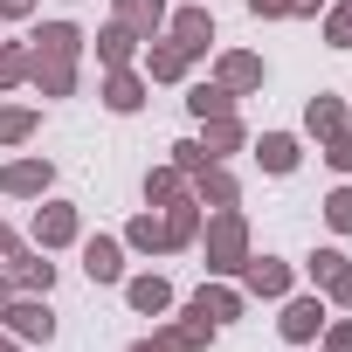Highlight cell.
<instances>
[{"instance_id": "obj_1", "label": "cell", "mask_w": 352, "mask_h": 352, "mask_svg": "<svg viewBox=\"0 0 352 352\" xmlns=\"http://www.w3.org/2000/svg\"><path fill=\"white\" fill-rule=\"evenodd\" d=\"M201 263H208V276H242V263L256 256V242H249V214L242 208H208V221H201Z\"/></svg>"}, {"instance_id": "obj_2", "label": "cell", "mask_w": 352, "mask_h": 352, "mask_svg": "<svg viewBox=\"0 0 352 352\" xmlns=\"http://www.w3.org/2000/svg\"><path fill=\"white\" fill-rule=\"evenodd\" d=\"M0 276H8V297H49L56 290V263L35 242H14L8 256H0Z\"/></svg>"}, {"instance_id": "obj_3", "label": "cell", "mask_w": 352, "mask_h": 352, "mask_svg": "<svg viewBox=\"0 0 352 352\" xmlns=\"http://www.w3.org/2000/svg\"><path fill=\"white\" fill-rule=\"evenodd\" d=\"M28 242H35V249H49V256H56V249H76V242H83V208H76V201H56V194H49V201H35Z\"/></svg>"}, {"instance_id": "obj_4", "label": "cell", "mask_w": 352, "mask_h": 352, "mask_svg": "<svg viewBox=\"0 0 352 352\" xmlns=\"http://www.w3.org/2000/svg\"><path fill=\"white\" fill-rule=\"evenodd\" d=\"M324 318H331V304H324V290H290V297L276 304V331H283L290 345H318V331H324Z\"/></svg>"}, {"instance_id": "obj_5", "label": "cell", "mask_w": 352, "mask_h": 352, "mask_svg": "<svg viewBox=\"0 0 352 352\" xmlns=\"http://www.w3.org/2000/svg\"><path fill=\"white\" fill-rule=\"evenodd\" d=\"M0 194H8V201H49L56 194V159H42V152L0 159Z\"/></svg>"}, {"instance_id": "obj_6", "label": "cell", "mask_w": 352, "mask_h": 352, "mask_svg": "<svg viewBox=\"0 0 352 352\" xmlns=\"http://www.w3.org/2000/svg\"><path fill=\"white\" fill-rule=\"evenodd\" d=\"M97 104H104L111 118H138V111L152 104V83H145V69H138V63H124V69H104V76H97Z\"/></svg>"}, {"instance_id": "obj_7", "label": "cell", "mask_w": 352, "mask_h": 352, "mask_svg": "<svg viewBox=\"0 0 352 352\" xmlns=\"http://www.w3.org/2000/svg\"><path fill=\"white\" fill-rule=\"evenodd\" d=\"M0 324H8L21 345H56V311H49V297H8V304H0Z\"/></svg>"}, {"instance_id": "obj_8", "label": "cell", "mask_w": 352, "mask_h": 352, "mask_svg": "<svg viewBox=\"0 0 352 352\" xmlns=\"http://www.w3.org/2000/svg\"><path fill=\"white\" fill-rule=\"evenodd\" d=\"M214 83H221L228 97H256V90L270 83V63H263L256 49H214Z\"/></svg>"}, {"instance_id": "obj_9", "label": "cell", "mask_w": 352, "mask_h": 352, "mask_svg": "<svg viewBox=\"0 0 352 352\" xmlns=\"http://www.w3.org/2000/svg\"><path fill=\"white\" fill-rule=\"evenodd\" d=\"M235 283H242V297H263V304H283V297L297 290V270H290L283 256H249Z\"/></svg>"}, {"instance_id": "obj_10", "label": "cell", "mask_w": 352, "mask_h": 352, "mask_svg": "<svg viewBox=\"0 0 352 352\" xmlns=\"http://www.w3.org/2000/svg\"><path fill=\"white\" fill-rule=\"evenodd\" d=\"M166 42H180L194 63L214 49V8H208V0H187V8H173L166 14Z\"/></svg>"}, {"instance_id": "obj_11", "label": "cell", "mask_w": 352, "mask_h": 352, "mask_svg": "<svg viewBox=\"0 0 352 352\" xmlns=\"http://www.w3.org/2000/svg\"><path fill=\"white\" fill-rule=\"evenodd\" d=\"M138 69H145V83H187V76H194V56H187L180 42L152 35V42L138 49Z\"/></svg>"}, {"instance_id": "obj_12", "label": "cell", "mask_w": 352, "mask_h": 352, "mask_svg": "<svg viewBox=\"0 0 352 352\" xmlns=\"http://www.w3.org/2000/svg\"><path fill=\"white\" fill-rule=\"evenodd\" d=\"M249 152H256V166L270 173V180H290V173L304 166V138L297 131H263V138H249Z\"/></svg>"}, {"instance_id": "obj_13", "label": "cell", "mask_w": 352, "mask_h": 352, "mask_svg": "<svg viewBox=\"0 0 352 352\" xmlns=\"http://www.w3.org/2000/svg\"><path fill=\"white\" fill-rule=\"evenodd\" d=\"M83 49H90V35L76 21H42L28 35V56H49V63H83Z\"/></svg>"}, {"instance_id": "obj_14", "label": "cell", "mask_w": 352, "mask_h": 352, "mask_svg": "<svg viewBox=\"0 0 352 352\" xmlns=\"http://www.w3.org/2000/svg\"><path fill=\"white\" fill-rule=\"evenodd\" d=\"M76 249H83V276L90 283H124V256H131L124 235H83Z\"/></svg>"}, {"instance_id": "obj_15", "label": "cell", "mask_w": 352, "mask_h": 352, "mask_svg": "<svg viewBox=\"0 0 352 352\" xmlns=\"http://www.w3.org/2000/svg\"><path fill=\"white\" fill-rule=\"evenodd\" d=\"M201 318H214V324H235L242 311H249V297H242V283H228V276H208L194 297H187Z\"/></svg>"}, {"instance_id": "obj_16", "label": "cell", "mask_w": 352, "mask_h": 352, "mask_svg": "<svg viewBox=\"0 0 352 352\" xmlns=\"http://www.w3.org/2000/svg\"><path fill=\"white\" fill-rule=\"evenodd\" d=\"M338 131H352V104L345 97H331V90H318L311 104H304V138H338Z\"/></svg>"}, {"instance_id": "obj_17", "label": "cell", "mask_w": 352, "mask_h": 352, "mask_svg": "<svg viewBox=\"0 0 352 352\" xmlns=\"http://www.w3.org/2000/svg\"><path fill=\"white\" fill-rule=\"evenodd\" d=\"M118 290H124V304H131L138 318H166V311H173V283H166L159 270H138V276H124Z\"/></svg>"}, {"instance_id": "obj_18", "label": "cell", "mask_w": 352, "mask_h": 352, "mask_svg": "<svg viewBox=\"0 0 352 352\" xmlns=\"http://www.w3.org/2000/svg\"><path fill=\"white\" fill-rule=\"evenodd\" d=\"M194 201H201V208H242V180L228 173V159H208V166L194 173Z\"/></svg>"}, {"instance_id": "obj_19", "label": "cell", "mask_w": 352, "mask_h": 352, "mask_svg": "<svg viewBox=\"0 0 352 352\" xmlns=\"http://www.w3.org/2000/svg\"><path fill=\"white\" fill-rule=\"evenodd\" d=\"M28 83H35V97H76V90H83V63H49V56H28Z\"/></svg>"}, {"instance_id": "obj_20", "label": "cell", "mask_w": 352, "mask_h": 352, "mask_svg": "<svg viewBox=\"0 0 352 352\" xmlns=\"http://www.w3.org/2000/svg\"><path fill=\"white\" fill-rule=\"evenodd\" d=\"M201 152H208V159H228V152H249V124H242V111H221V118H201Z\"/></svg>"}, {"instance_id": "obj_21", "label": "cell", "mask_w": 352, "mask_h": 352, "mask_svg": "<svg viewBox=\"0 0 352 352\" xmlns=\"http://www.w3.org/2000/svg\"><path fill=\"white\" fill-rule=\"evenodd\" d=\"M166 214V256H180V249H194L201 242V221H208V208L187 194V201H173V208H159Z\"/></svg>"}, {"instance_id": "obj_22", "label": "cell", "mask_w": 352, "mask_h": 352, "mask_svg": "<svg viewBox=\"0 0 352 352\" xmlns=\"http://www.w3.org/2000/svg\"><path fill=\"white\" fill-rule=\"evenodd\" d=\"M90 49H97V69H124V63H138V49H145V42H138L124 21H104V28L90 35Z\"/></svg>"}, {"instance_id": "obj_23", "label": "cell", "mask_w": 352, "mask_h": 352, "mask_svg": "<svg viewBox=\"0 0 352 352\" xmlns=\"http://www.w3.org/2000/svg\"><path fill=\"white\" fill-rule=\"evenodd\" d=\"M166 0H111V21H124L138 42H152V35H166Z\"/></svg>"}, {"instance_id": "obj_24", "label": "cell", "mask_w": 352, "mask_h": 352, "mask_svg": "<svg viewBox=\"0 0 352 352\" xmlns=\"http://www.w3.org/2000/svg\"><path fill=\"white\" fill-rule=\"evenodd\" d=\"M194 194V180L173 159H159V166H145V208H173V201H187Z\"/></svg>"}, {"instance_id": "obj_25", "label": "cell", "mask_w": 352, "mask_h": 352, "mask_svg": "<svg viewBox=\"0 0 352 352\" xmlns=\"http://www.w3.org/2000/svg\"><path fill=\"white\" fill-rule=\"evenodd\" d=\"M124 249H131V256H166V214H159V208H138V214L124 221Z\"/></svg>"}, {"instance_id": "obj_26", "label": "cell", "mask_w": 352, "mask_h": 352, "mask_svg": "<svg viewBox=\"0 0 352 352\" xmlns=\"http://www.w3.org/2000/svg\"><path fill=\"white\" fill-rule=\"evenodd\" d=\"M166 324H173V338H180L187 352H208V345L221 338V324H214V318H201L194 304H180V318H166Z\"/></svg>"}, {"instance_id": "obj_27", "label": "cell", "mask_w": 352, "mask_h": 352, "mask_svg": "<svg viewBox=\"0 0 352 352\" xmlns=\"http://www.w3.org/2000/svg\"><path fill=\"white\" fill-rule=\"evenodd\" d=\"M35 131H42V111H35V104H0V145H8V152L28 145Z\"/></svg>"}, {"instance_id": "obj_28", "label": "cell", "mask_w": 352, "mask_h": 352, "mask_svg": "<svg viewBox=\"0 0 352 352\" xmlns=\"http://www.w3.org/2000/svg\"><path fill=\"white\" fill-rule=\"evenodd\" d=\"M235 104H242V97H228L214 76H208V83H187V118H194V124H201V118H221V111H235Z\"/></svg>"}, {"instance_id": "obj_29", "label": "cell", "mask_w": 352, "mask_h": 352, "mask_svg": "<svg viewBox=\"0 0 352 352\" xmlns=\"http://www.w3.org/2000/svg\"><path fill=\"white\" fill-rule=\"evenodd\" d=\"M318 28H324V49H352V0H331L318 14Z\"/></svg>"}, {"instance_id": "obj_30", "label": "cell", "mask_w": 352, "mask_h": 352, "mask_svg": "<svg viewBox=\"0 0 352 352\" xmlns=\"http://www.w3.org/2000/svg\"><path fill=\"white\" fill-rule=\"evenodd\" d=\"M28 83V42H0V97Z\"/></svg>"}, {"instance_id": "obj_31", "label": "cell", "mask_w": 352, "mask_h": 352, "mask_svg": "<svg viewBox=\"0 0 352 352\" xmlns=\"http://www.w3.org/2000/svg\"><path fill=\"white\" fill-rule=\"evenodd\" d=\"M345 263H352L345 249H311V256H304V276H311V290H324V283H331Z\"/></svg>"}, {"instance_id": "obj_32", "label": "cell", "mask_w": 352, "mask_h": 352, "mask_svg": "<svg viewBox=\"0 0 352 352\" xmlns=\"http://www.w3.org/2000/svg\"><path fill=\"white\" fill-rule=\"evenodd\" d=\"M318 214H324L331 235H352V187H331V194L318 201Z\"/></svg>"}, {"instance_id": "obj_33", "label": "cell", "mask_w": 352, "mask_h": 352, "mask_svg": "<svg viewBox=\"0 0 352 352\" xmlns=\"http://www.w3.org/2000/svg\"><path fill=\"white\" fill-rule=\"evenodd\" d=\"M318 352H352V318H345V311H331V318H324V331H318Z\"/></svg>"}, {"instance_id": "obj_34", "label": "cell", "mask_w": 352, "mask_h": 352, "mask_svg": "<svg viewBox=\"0 0 352 352\" xmlns=\"http://www.w3.org/2000/svg\"><path fill=\"white\" fill-rule=\"evenodd\" d=\"M124 352H187V345H180V338H173V324H166V318H159V324H152V331H145V338H131V345H124Z\"/></svg>"}, {"instance_id": "obj_35", "label": "cell", "mask_w": 352, "mask_h": 352, "mask_svg": "<svg viewBox=\"0 0 352 352\" xmlns=\"http://www.w3.org/2000/svg\"><path fill=\"white\" fill-rule=\"evenodd\" d=\"M166 152H173V166H180V173H187V180H194V173L208 166V152H201V138H173Z\"/></svg>"}, {"instance_id": "obj_36", "label": "cell", "mask_w": 352, "mask_h": 352, "mask_svg": "<svg viewBox=\"0 0 352 352\" xmlns=\"http://www.w3.org/2000/svg\"><path fill=\"white\" fill-rule=\"evenodd\" d=\"M318 152H324V166H331V173H345V180H352V131H338V138H324Z\"/></svg>"}, {"instance_id": "obj_37", "label": "cell", "mask_w": 352, "mask_h": 352, "mask_svg": "<svg viewBox=\"0 0 352 352\" xmlns=\"http://www.w3.org/2000/svg\"><path fill=\"white\" fill-rule=\"evenodd\" d=\"M324 304H331V311H345V318H352V263H345V270H338V276H331V283H324Z\"/></svg>"}, {"instance_id": "obj_38", "label": "cell", "mask_w": 352, "mask_h": 352, "mask_svg": "<svg viewBox=\"0 0 352 352\" xmlns=\"http://www.w3.org/2000/svg\"><path fill=\"white\" fill-rule=\"evenodd\" d=\"M256 21H290V0H249Z\"/></svg>"}, {"instance_id": "obj_39", "label": "cell", "mask_w": 352, "mask_h": 352, "mask_svg": "<svg viewBox=\"0 0 352 352\" xmlns=\"http://www.w3.org/2000/svg\"><path fill=\"white\" fill-rule=\"evenodd\" d=\"M42 0H0V21H35Z\"/></svg>"}, {"instance_id": "obj_40", "label": "cell", "mask_w": 352, "mask_h": 352, "mask_svg": "<svg viewBox=\"0 0 352 352\" xmlns=\"http://www.w3.org/2000/svg\"><path fill=\"white\" fill-rule=\"evenodd\" d=\"M324 8H331V0H290V21H318Z\"/></svg>"}, {"instance_id": "obj_41", "label": "cell", "mask_w": 352, "mask_h": 352, "mask_svg": "<svg viewBox=\"0 0 352 352\" xmlns=\"http://www.w3.org/2000/svg\"><path fill=\"white\" fill-rule=\"evenodd\" d=\"M14 242H21V235H14V228H8V214H0V256H8V249H14Z\"/></svg>"}, {"instance_id": "obj_42", "label": "cell", "mask_w": 352, "mask_h": 352, "mask_svg": "<svg viewBox=\"0 0 352 352\" xmlns=\"http://www.w3.org/2000/svg\"><path fill=\"white\" fill-rule=\"evenodd\" d=\"M0 352H28V345H21V338H14L8 324H0Z\"/></svg>"}, {"instance_id": "obj_43", "label": "cell", "mask_w": 352, "mask_h": 352, "mask_svg": "<svg viewBox=\"0 0 352 352\" xmlns=\"http://www.w3.org/2000/svg\"><path fill=\"white\" fill-rule=\"evenodd\" d=\"M0 304H8V276H0Z\"/></svg>"}, {"instance_id": "obj_44", "label": "cell", "mask_w": 352, "mask_h": 352, "mask_svg": "<svg viewBox=\"0 0 352 352\" xmlns=\"http://www.w3.org/2000/svg\"><path fill=\"white\" fill-rule=\"evenodd\" d=\"M304 352H311V345H304Z\"/></svg>"}]
</instances>
